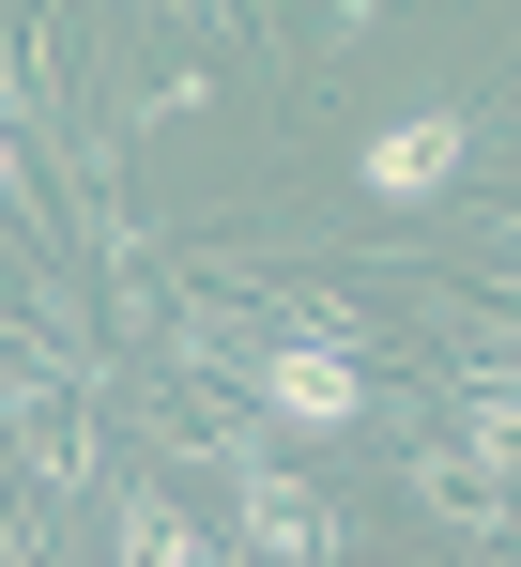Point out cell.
Here are the masks:
<instances>
[{
  "label": "cell",
  "instance_id": "1",
  "mask_svg": "<svg viewBox=\"0 0 521 567\" xmlns=\"http://www.w3.org/2000/svg\"><path fill=\"white\" fill-rule=\"evenodd\" d=\"M231 399H246V414H276V430H307V445H353L368 414H399V399L368 383V353H353V338H323V322L246 338V353H231Z\"/></svg>",
  "mask_w": 521,
  "mask_h": 567
},
{
  "label": "cell",
  "instance_id": "2",
  "mask_svg": "<svg viewBox=\"0 0 521 567\" xmlns=\"http://www.w3.org/2000/svg\"><path fill=\"white\" fill-rule=\"evenodd\" d=\"M460 169H476V107H445V93L353 138V199H384V215H415V199H445Z\"/></svg>",
  "mask_w": 521,
  "mask_h": 567
},
{
  "label": "cell",
  "instance_id": "3",
  "mask_svg": "<svg viewBox=\"0 0 521 567\" xmlns=\"http://www.w3.org/2000/svg\"><path fill=\"white\" fill-rule=\"evenodd\" d=\"M215 491H231V553H276V567L338 553V506H307V491L260 461V445H246V461H215Z\"/></svg>",
  "mask_w": 521,
  "mask_h": 567
},
{
  "label": "cell",
  "instance_id": "4",
  "mask_svg": "<svg viewBox=\"0 0 521 567\" xmlns=\"http://www.w3.org/2000/svg\"><path fill=\"white\" fill-rule=\"evenodd\" d=\"M92 506H108V553H123V567H184V553H231V537H200V522H184L170 491H139V475H108V461H92Z\"/></svg>",
  "mask_w": 521,
  "mask_h": 567
},
{
  "label": "cell",
  "instance_id": "5",
  "mask_svg": "<svg viewBox=\"0 0 521 567\" xmlns=\"http://www.w3.org/2000/svg\"><path fill=\"white\" fill-rule=\"evenodd\" d=\"M16 215H31V138L0 123V230H16Z\"/></svg>",
  "mask_w": 521,
  "mask_h": 567
}]
</instances>
